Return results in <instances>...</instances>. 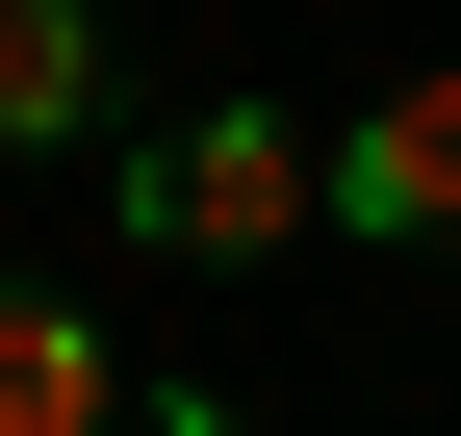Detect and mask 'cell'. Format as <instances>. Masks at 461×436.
I'll use <instances>...</instances> for the list:
<instances>
[{
	"label": "cell",
	"instance_id": "obj_2",
	"mask_svg": "<svg viewBox=\"0 0 461 436\" xmlns=\"http://www.w3.org/2000/svg\"><path fill=\"white\" fill-rule=\"evenodd\" d=\"M333 205L411 232V257H461V51H436V77H384L359 129H333Z\"/></svg>",
	"mask_w": 461,
	"mask_h": 436
},
{
	"label": "cell",
	"instance_id": "obj_4",
	"mask_svg": "<svg viewBox=\"0 0 461 436\" xmlns=\"http://www.w3.org/2000/svg\"><path fill=\"white\" fill-rule=\"evenodd\" d=\"M103 129V0H0V154H77Z\"/></svg>",
	"mask_w": 461,
	"mask_h": 436
},
{
	"label": "cell",
	"instance_id": "obj_3",
	"mask_svg": "<svg viewBox=\"0 0 461 436\" xmlns=\"http://www.w3.org/2000/svg\"><path fill=\"white\" fill-rule=\"evenodd\" d=\"M0 436H129V359L77 283H0Z\"/></svg>",
	"mask_w": 461,
	"mask_h": 436
},
{
	"label": "cell",
	"instance_id": "obj_1",
	"mask_svg": "<svg viewBox=\"0 0 461 436\" xmlns=\"http://www.w3.org/2000/svg\"><path fill=\"white\" fill-rule=\"evenodd\" d=\"M308 205H333V154L282 129V103H205V129H154V154H129V232H154V257H205V283H230V257H282Z\"/></svg>",
	"mask_w": 461,
	"mask_h": 436
}]
</instances>
